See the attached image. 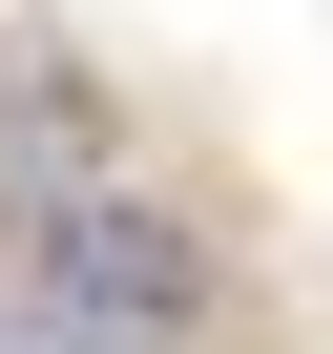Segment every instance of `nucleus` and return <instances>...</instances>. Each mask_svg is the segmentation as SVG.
I'll use <instances>...</instances> for the list:
<instances>
[{"label": "nucleus", "instance_id": "obj_1", "mask_svg": "<svg viewBox=\"0 0 333 354\" xmlns=\"http://www.w3.org/2000/svg\"><path fill=\"white\" fill-rule=\"evenodd\" d=\"M21 271H42L63 333H188V313H209V230L146 209V188H63V209L21 230Z\"/></svg>", "mask_w": 333, "mask_h": 354}]
</instances>
